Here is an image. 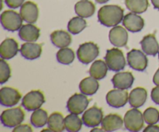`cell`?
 Masks as SVG:
<instances>
[{"mask_svg":"<svg viewBox=\"0 0 159 132\" xmlns=\"http://www.w3.org/2000/svg\"><path fill=\"white\" fill-rule=\"evenodd\" d=\"M144 132H148V131H158L159 132V126L155 125V124H149L147 127L144 130Z\"/></svg>","mask_w":159,"mask_h":132,"instance_id":"74e56055","label":"cell"},{"mask_svg":"<svg viewBox=\"0 0 159 132\" xmlns=\"http://www.w3.org/2000/svg\"><path fill=\"white\" fill-rule=\"evenodd\" d=\"M127 62L129 66L138 71H144L147 68L148 59L145 53L138 49H132L127 53Z\"/></svg>","mask_w":159,"mask_h":132,"instance_id":"9c48e42d","label":"cell"},{"mask_svg":"<svg viewBox=\"0 0 159 132\" xmlns=\"http://www.w3.org/2000/svg\"><path fill=\"white\" fill-rule=\"evenodd\" d=\"M124 122V126L129 131H140L144 127V116L138 108L134 107L125 113Z\"/></svg>","mask_w":159,"mask_h":132,"instance_id":"277c9868","label":"cell"},{"mask_svg":"<svg viewBox=\"0 0 159 132\" xmlns=\"http://www.w3.org/2000/svg\"><path fill=\"white\" fill-rule=\"evenodd\" d=\"M153 82L155 84V85L159 86V68L157 70L156 72H155V74L154 75Z\"/></svg>","mask_w":159,"mask_h":132,"instance_id":"f35d334b","label":"cell"},{"mask_svg":"<svg viewBox=\"0 0 159 132\" xmlns=\"http://www.w3.org/2000/svg\"><path fill=\"white\" fill-rule=\"evenodd\" d=\"M105 61L109 69L116 72L124 69L126 66V59L124 53L116 48L107 50Z\"/></svg>","mask_w":159,"mask_h":132,"instance_id":"7a4b0ae2","label":"cell"},{"mask_svg":"<svg viewBox=\"0 0 159 132\" xmlns=\"http://www.w3.org/2000/svg\"><path fill=\"white\" fill-rule=\"evenodd\" d=\"M48 112L43 109H37L34 110L30 116V123L34 127H42L48 121Z\"/></svg>","mask_w":159,"mask_h":132,"instance_id":"f1b7e54d","label":"cell"},{"mask_svg":"<svg viewBox=\"0 0 159 132\" xmlns=\"http://www.w3.org/2000/svg\"><path fill=\"white\" fill-rule=\"evenodd\" d=\"M99 83L97 79L92 77H86L82 79L79 83V89L81 93L86 96H92L98 91Z\"/></svg>","mask_w":159,"mask_h":132,"instance_id":"d4e9b609","label":"cell"},{"mask_svg":"<svg viewBox=\"0 0 159 132\" xmlns=\"http://www.w3.org/2000/svg\"><path fill=\"white\" fill-rule=\"evenodd\" d=\"M11 77V69L9 65L2 58L0 60V84L6 83Z\"/></svg>","mask_w":159,"mask_h":132,"instance_id":"836d02e7","label":"cell"},{"mask_svg":"<svg viewBox=\"0 0 159 132\" xmlns=\"http://www.w3.org/2000/svg\"><path fill=\"white\" fill-rule=\"evenodd\" d=\"M151 1H152L155 9H157L159 10V0H151Z\"/></svg>","mask_w":159,"mask_h":132,"instance_id":"ab89813d","label":"cell"},{"mask_svg":"<svg viewBox=\"0 0 159 132\" xmlns=\"http://www.w3.org/2000/svg\"><path fill=\"white\" fill-rule=\"evenodd\" d=\"M65 129L69 132H77L79 131L82 128L83 121L82 119L77 114L75 113H71L68 114V116H65Z\"/></svg>","mask_w":159,"mask_h":132,"instance_id":"83f0119b","label":"cell"},{"mask_svg":"<svg viewBox=\"0 0 159 132\" xmlns=\"http://www.w3.org/2000/svg\"><path fill=\"white\" fill-rule=\"evenodd\" d=\"M147 90L143 87H137L130 92L129 95V102L130 107L139 108L145 103L147 100Z\"/></svg>","mask_w":159,"mask_h":132,"instance_id":"44dd1931","label":"cell"},{"mask_svg":"<svg viewBox=\"0 0 159 132\" xmlns=\"http://www.w3.org/2000/svg\"><path fill=\"white\" fill-rule=\"evenodd\" d=\"M143 51L148 55L155 56L159 51V44L154 34L144 36L140 42Z\"/></svg>","mask_w":159,"mask_h":132,"instance_id":"7402d4cb","label":"cell"},{"mask_svg":"<svg viewBox=\"0 0 159 132\" xmlns=\"http://www.w3.org/2000/svg\"><path fill=\"white\" fill-rule=\"evenodd\" d=\"M158 58H159V51H158Z\"/></svg>","mask_w":159,"mask_h":132,"instance_id":"7bdbcfd3","label":"cell"},{"mask_svg":"<svg viewBox=\"0 0 159 132\" xmlns=\"http://www.w3.org/2000/svg\"><path fill=\"white\" fill-rule=\"evenodd\" d=\"M19 37L24 41L35 42L40 37V29L33 23L23 25L19 30Z\"/></svg>","mask_w":159,"mask_h":132,"instance_id":"ffe728a7","label":"cell"},{"mask_svg":"<svg viewBox=\"0 0 159 132\" xmlns=\"http://www.w3.org/2000/svg\"><path fill=\"white\" fill-rule=\"evenodd\" d=\"M99 54V48L93 42H85L79 46L77 51L79 60L85 65H88L96 58Z\"/></svg>","mask_w":159,"mask_h":132,"instance_id":"8992f818","label":"cell"},{"mask_svg":"<svg viewBox=\"0 0 159 132\" xmlns=\"http://www.w3.org/2000/svg\"><path fill=\"white\" fill-rule=\"evenodd\" d=\"M48 124L53 132H61L65 129V118L59 112H54L50 115Z\"/></svg>","mask_w":159,"mask_h":132,"instance_id":"4316f807","label":"cell"},{"mask_svg":"<svg viewBox=\"0 0 159 132\" xmlns=\"http://www.w3.org/2000/svg\"><path fill=\"white\" fill-rule=\"evenodd\" d=\"M123 25L130 32H140L144 26V20L137 13L130 12L124 16L123 19Z\"/></svg>","mask_w":159,"mask_h":132,"instance_id":"9a60e30c","label":"cell"},{"mask_svg":"<svg viewBox=\"0 0 159 132\" xmlns=\"http://www.w3.org/2000/svg\"><path fill=\"white\" fill-rule=\"evenodd\" d=\"M22 95L20 92L12 87L5 86L0 89V102L5 107H12L20 102Z\"/></svg>","mask_w":159,"mask_h":132,"instance_id":"8fae6325","label":"cell"},{"mask_svg":"<svg viewBox=\"0 0 159 132\" xmlns=\"http://www.w3.org/2000/svg\"><path fill=\"white\" fill-rule=\"evenodd\" d=\"M109 0H96V2L97 3H99V4H104V3L107 2Z\"/></svg>","mask_w":159,"mask_h":132,"instance_id":"60d3db41","label":"cell"},{"mask_svg":"<svg viewBox=\"0 0 159 132\" xmlns=\"http://www.w3.org/2000/svg\"><path fill=\"white\" fill-rule=\"evenodd\" d=\"M87 26V23L82 17L75 16L69 20L68 23V30L71 34L76 35L82 32Z\"/></svg>","mask_w":159,"mask_h":132,"instance_id":"4dcf8cb0","label":"cell"},{"mask_svg":"<svg viewBox=\"0 0 159 132\" xmlns=\"http://www.w3.org/2000/svg\"><path fill=\"white\" fill-rule=\"evenodd\" d=\"M108 69V66L106 61L102 60H96L91 65L89 72L92 77L95 78L97 80H101L107 76Z\"/></svg>","mask_w":159,"mask_h":132,"instance_id":"484cf974","label":"cell"},{"mask_svg":"<svg viewBox=\"0 0 159 132\" xmlns=\"http://www.w3.org/2000/svg\"><path fill=\"white\" fill-rule=\"evenodd\" d=\"M125 5L130 12L143 13L149 6L148 0H125Z\"/></svg>","mask_w":159,"mask_h":132,"instance_id":"f546056e","label":"cell"},{"mask_svg":"<svg viewBox=\"0 0 159 132\" xmlns=\"http://www.w3.org/2000/svg\"><path fill=\"white\" fill-rule=\"evenodd\" d=\"M89 99L83 93H75L67 102V109L71 113L79 115L86 110Z\"/></svg>","mask_w":159,"mask_h":132,"instance_id":"ba28073f","label":"cell"},{"mask_svg":"<svg viewBox=\"0 0 159 132\" xmlns=\"http://www.w3.org/2000/svg\"><path fill=\"white\" fill-rule=\"evenodd\" d=\"M109 38L112 44L117 48L127 46L128 40V34L127 30L123 26H115L112 28L109 34Z\"/></svg>","mask_w":159,"mask_h":132,"instance_id":"5bb4252c","label":"cell"},{"mask_svg":"<svg viewBox=\"0 0 159 132\" xmlns=\"http://www.w3.org/2000/svg\"><path fill=\"white\" fill-rule=\"evenodd\" d=\"M45 102V97L40 90H32L25 95L22 100V106L28 111H34L40 109Z\"/></svg>","mask_w":159,"mask_h":132,"instance_id":"52a82bcc","label":"cell"},{"mask_svg":"<svg viewBox=\"0 0 159 132\" xmlns=\"http://www.w3.org/2000/svg\"><path fill=\"white\" fill-rule=\"evenodd\" d=\"M111 81L115 89H128L133 85L134 77L130 71L117 72L114 75Z\"/></svg>","mask_w":159,"mask_h":132,"instance_id":"2e32d148","label":"cell"},{"mask_svg":"<svg viewBox=\"0 0 159 132\" xmlns=\"http://www.w3.org/2000/svg\"><path fill=\"white\" fill-rule=\"evenodd\" d=\"M23 18L14 10H5L1 14V24L6 30L14 32L20 30L23 26Z\"/></svg>","mask_w":159,"mask_h":132,"instance_id":"5b68a950","label":"cell"},{"mask_svg":"<svg viewBox=\"0 0 159 132\" xmlns=\"http://www.w3.org/2000/svg\"><path fill=\"white\" fill-rule=\"evenodd\" d=\"M124 17V9L117 5H107L98 11V20L107 27L118 25L123 21Z\"/></svg>","mask_w":159,"mask_h":132,"instance_id":"6da1fadb","label":"cell"},{"mask_svg":"<svg viewBox=\"0 0 159 132\" xmlns=\"http://www.w3.org/2000/svg\"><path fill=\"white\" fill-rule=\"evenodd\" d=\"M19 51V44L13 38H6L0 45V56L2 58L9 60L17 54Z\"/></svg>","mask_w":159,"mask_h":132,"instance_id":"e0dca14e","label":"cell"},{"mask_svg":"<svg viewBox=\"0 0 159 132\" xmlns=\"http://www.w3.org/2000/svg\"><path fill=\"white\" fill-rule=\"evenodd\" d=\"M124 123V120L120 115L116 113H110L103 117L101 124H102V128L105 131H114L122 128Z\"/></svg>","mask_w":159,"mask_h":132,"instance_id":"d6986e66","label":"cell"},{"mask_svg":"<svg viewBox=\"0 0 159 132\" xmlns=\"http://www.w3.org/2000/svg\"><path fill=\"white\" fill-rule=\"evenodd\" d=\"M92 132L93 131H105V130H103V129H99V128H98V127H96V128H94V129H93V130H91Z\"/></svg>","mask_w":159,"mask_h":132,"instance_id":"b9f144b4","label":"cell"},{"mask_svg":"<svg viewBox=\"0 0 159 132\" xmlns=\"http://www.w3.org/2000/svg\"><path fill=\"white\" fill-rule=\"evenodd\" d=\"M20 51L24 58L27 60H34L41 55L42 45L34 42H26L22 44Z\"/></svg>","mask_w":159,"mask_h":132,"instance_id":"ac0fdd59","label":"cell"},{"mask_svg":"<svg viewBox=\"0 0 159 132\" xmlns=\"http://www.w3.org/2000/svg\"><path fill=\"white\" fill-rule=\"evenodd\" d=\"M75 11L79 16L89 18L93 16L96 11V6L88 0H81L75 6Z\"/></svg>","mask_w":159,"mask_h":132,"instance_id":"cb8c5ba5","label":"cell"},{"mask_svg":"<svg viewBox=\"0 0 159 132\" xmlns=\"http://www.w3.org/2000/svg\"><path fill=\"white\" fill-rule=\"evenodd\" d=\"M25 119V113L20 107L5 110L1 114V122L5 127L13 128L20 125Z\"/></svg>","mask_w":159,"mask_h":132,"instance_id":"3957f363","label":"cell"},{"mask_svg":"<svg viewBox=\"0 0 159 132\" xmlns=\"http://www.w3.org/2000/svg\"><path fill=\"white\" fill-rule=\"evenodd\" d=\"M151 97H152V99L154 101V102L159 105V86L158 85L152 89Z\"/></svg>","mask_w":159,"mask_h":132,"instance_id":"8d00e7d4","label":"cell"},{"mask_svg":"<svg viewBox=\"0 0 159 132\" xmlns=\"http://www.w3.org/2000/svg\"><path fill=\"white\" fill-rule=\"evenodd\" d=\"M107 102L113 108H120L124 107L129 101L128 93L126 89H115L108 92L106 96Z\"/></svg>","mask_w":159,"mask_h":132,"instance_id":"30bf717a","label":"cell"},{"mask_svg":"<svg viewBox=\"0 0 159 132\" xmlns=\"http://www.w3.org/2000/svg\"><path fill=\"white\" fill-rule=\"evenodd\" d=\"M51 40L57 48H67L71 43V36L65 30H55L51 33Z\"/></svg>","mask_w":159,"mask_h":132,"instance_id":"603a6c76","label":"cell"},{"mask_svg":"<svg viewBox=\"0 0 159 132\" xmlns=\"http://www.w3.org/2000/svg\"><path fill=\"white\" fill-rule=\"evenodd\" d=\"M12 131L13 132H19V131L32 132L33 129L31 128V127L29 125V124H20V125L15 127V128L12 130Z\"/></svg>","mask_w":159,"mask_h":132,"instance_id":"d590c367","label":"cell"},{"mask_svg":"<svg viewBox=\"0 0 159 132\" xmlns=\"http://www.w3.org/2000/svg\"><path fill=\"white\" fill-rule=\"evenodd\" d=\"M20 14L26 23H36L39 16V9L37 5L34 2H26L21 6Z\"/></svg>","mask_w":159,"mask_h":132,"instance_id":"4fadbf2b","label":"cell"},{"mask_svg":"<svg viewBox=\"0 0 159 132\" xmlns=\"http://www.w3.org/2000/svg\"><path fill=\"white\" fill-rule=\"evenodd\" d=\"M82 121L85 126L89 127H95L99 126L103 119V113L101 108L93 106L88 109L82 115Z\"/></svg>","mask_w":159,"mask_h":132,"instance_id":"7c38bea8","label":"cell"},{"mask_svg":"<svg viewBox=\"0 0 159 132\" xmlns=\"http://www.w3.org/2000/svg\"><path fill=\"white\" fill-rule=\"evenodd\" d=\"M56 57L59 63L63 65H70L74 61L75 55L72 49L69 48H63L57 51Z\"/></svg>","mask_w":159,"mask_h":132,"instance_id":"1f68e13d","label":"cell"},{"mask_svg":"<svg viewBox=\"0 0 159 132\" xmlns=\"http://www.w3.org/2000/svg\"><path fill=\"white\" fill-rule=\"evenodd\" d=\"M25 0H5L6 6L11 9H16L23 4Z\"/></svg>","mask_w":159,"mask_h":132,"instance_id":"e575fe53","label":"cell"},{"mask_svg":"<svg viewBox=\"0 0 159 132\" xmlns=\"http://www.w3.org/2000/svg\"><path fill=\"white\" fill-rule=\"evenodd\" d=\"M144 122L148 124H155L159 121V111L155 107H148L144 110Z\"/></svg>","mask_w":159,"mask_h":132,"instance_id":"d6a6232c","label":"cell"}]
</instances>
